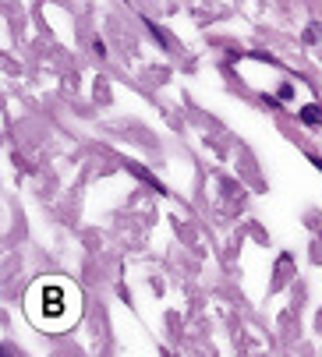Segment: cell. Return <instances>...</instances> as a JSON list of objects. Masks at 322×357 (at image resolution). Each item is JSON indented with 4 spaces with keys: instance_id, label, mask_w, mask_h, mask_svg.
I'll use <instances>...</instances> for the list:
<instances>
[{
    "instance_id": "6da1fadb",
    "label": "cell",
    "mask_w": 322,
    "mask_h": 357,
    "mask_svg": "<svg viewBox=\"0 0 322 357\" xmlns=\"http://www.w3.org/2000/svg\"><path fill=\"white\" fill-rule=\"evenodd\" d=\"M128 170H131L135 177H142V181H145L149 188H156V191H163V184H159V181H156V177H152V174H149V170H145L142 163H128Z\"/></svg>"
},
{
    "instance_id": "7a4b0ae2",
    "label": "cell",
    "mask_w": 322,
    "mask_h": 357,
    "mask_svg": "<svg viewBox=\"0 0 322 357\" xmlns=\"http://www.w3.org/2000/svg\"><path fill=\"white\" fill-rule=\"evenodd\" d=\"M301 121L315 128V124H322V110H319V107L312 103V107H305V110H301Z\"/></svg>"
}]
</instances>
